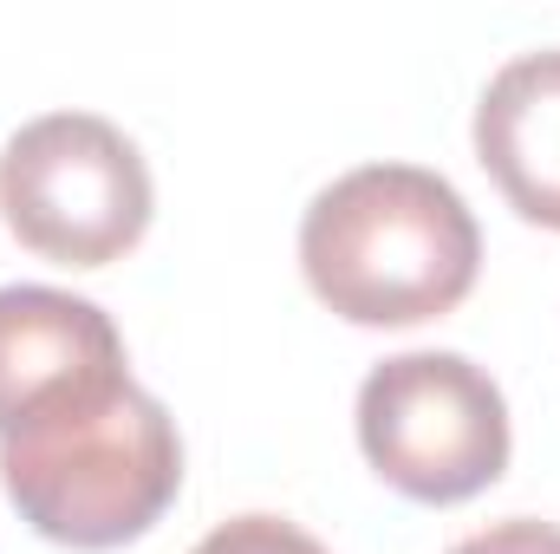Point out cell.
Instances as JSON below:
<instances>
[{
    "mask_svg": "<svg viewBox=\"0 0 560 554\" xmlns=\"http://www.w3.org/2000/svg\"><path fill=\"white\" fill-rule=\"evenodd\" d=\"M306 287L352 326H418L476 287L482 229L456 183L418 163H365L300 216Z\"/></svg>",
    "mask_w": 560,
    "mask_h": 554,
    "instance_id": "cell-1",
    "label": "cell"
},
{
    "mask_svg": "<svg viewBox=\"0 0 560 554\" xmlns=\"http://www.w3.org/2000/svg\"><path fill=\"white\" fill-rule=\"evenodd\" d=\"M0 209L33 255L59 268H105L143 242L156 189L138 143L112 118L46 112L0 150Z\"/></svg>",
    "mask_w": 560,
    "mask_h": 554,
    "instance_id": "cell-3",
    "label": "cell"
},
{
    "mask_svg": "<svg viewBox=\"0 0 560 554\" xmlns=\"http://www.w3.org/2000/svg\"><path fill=\"white\" fill-rule=\"evenodd\" d=\"M476 157L515 216L560 229V46L509 59L476 105Z\"/></svg>",
    "mask_w": 560,
    "mask_h": 554,
    "instance_id": "cell-6",
    "label": "cell"
},
{
    "mask_svg": "<svg viewBox=\"0 0 560 554\" xmlns=\"http://www.w3.org/2000/svg\"><path fill=\"white\" fill-rule=\"evenodd\" d=\"M0 483L46 542L105 554L163 522L183 489V443L170 412L118 372L7 430Z\"/></svg>",
    "mask_w": 560,
    "mask_h": 554,
    "instance_id": "cell-2",
    "label": "cell"
},
{
    "mask_svg": "<svg viewBox=\"0 0 560 554\" xmlns=\"http://www.w3.org/2000/svg\"><path fill=\"white\" fill-rule=\"evenodd\" d=\"M450 554H560V529L535 522V516H509V522H489L482 535L456 542Z\"/></svg>",
    "mask_w": 560,
    "mask_h": 554,
    "instance_id": "cell-8",
    "label": "cell"
},
{
    "mask_svg": "<svg viewBox=\"0 0 560 554\" xmlns=\"http://www.w3.org/2000/svg\"><path fill=\"white\" fill-rule=\"evenodd\" d=\"M189 554H326L306 529L280 522V516H235L222 529H209Z\"/></svg>",
    "mask_w": 560,
    "mask_h": 554,
    "instance_id": "cell-7",
    "label": "cell"
},
{
    "mask_svg": "<svg viewBox=\"0 0 560 554\" xmlns=\"http://www.w3.org/2000/svg\"><path fill=\"white\" fill-rule=\"evenodd\" d=\"M509 405L463 353H398L359 385V450L411 503H469L509 470Z\"/></svg>",
    "mask_w": 560,
    "mask_h": 554,
    "instance_id": "cell-4",
    "label": "cell"
},
{
    "mask_svg": "<svg viewBox=\"0 0 560 554\" xmlns=\"http://www.w3.org/2000/svg\"><path fill=\"white\" fill-rule=\"evenodd\" d=\"M118 372L131 366L105 307L59 287H0V437Z\"/></svg>",
    "mask_w": 560,
    "mask_h": 554,
    "instance_id": "cell-5",
    "label": "cell"
}]
</instances>
